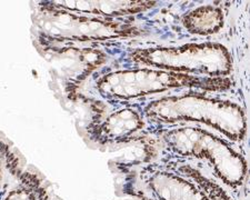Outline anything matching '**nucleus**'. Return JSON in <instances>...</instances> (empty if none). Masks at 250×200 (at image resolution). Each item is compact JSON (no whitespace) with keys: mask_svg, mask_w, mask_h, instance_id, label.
I'll use <instances>...</instances> for the list:
<instances>
[{"mask_svg":"<svg viewBox=\"0 0 250 200\" xmlns=\"http://www.w3.org/2000/svg\"><path fill=\"white\" fill-rule=\"evenodd\" d=\"M149 119L160 122H204L229 138L243 139L246 117L240 106L230 101L216 100L200 95H181L151 102L145 110Z\"/></svg>","mask_w":250,"mask_h":200,"instance_id":"nucleus-1","label":"nucleus"},{"mask_svg":"<svg viewBox=\"0 0 250 200\" xmlns=\"http://www.w3.org/2000/svg\"><path fill=\"white\" fill-rule=\"evenodd\" d=\"M132 59L143 65L178 74L193 73L210 77L230 74L232 60L223 45L212 42L189 43L175 48H147L135 50Z\"/></svg>","mask_w":250,"mask_h":200,"instance_id":"nucleus-2","label":"nucleus"},{"mask_svg":"<svg viewBox=\"0 0 250 200\" xmlns=\"http://www.w3.org/2000/svg\"><path fill=\"white\" fill-rule=\"evenodd\" d=\"M227 83L228 80L223 78H201L198 76L143 68L116 71L104 76L99 80L98 88L100 93L108 97L130 99L183 87L216 90L224 88Z\"/></svg>","mask_w":250,"mask_h":200,"instance_id":"nucleus-3","label":"nucleus"},{"mask_svg":"<svg viewBox=\"0 0 250 200\" xmlns=\"http://www.w3.org/2000/svg\"><path fill=\"white\" fill-rule=\"evenodd\" d=\"M166 140L176 153L207 158L215 165L221 179L238 185L245 176V162L223 140L198 128H181L168 133Z\"/></svg>","mask_w":250,"mask_h":200,"instance_id":"nucleus-4","label":"nucleus"},{"mask_svg":"<svg viewBox=\"0 0 250 200\" xmlns=\"http://www.w3.org/2000/svg\"><path fill=\"white\" fill-rule=\"evenodd\" d=\"M43 28L50 35L77 40L110 39L138 34L135 27L106 20L89 19L69 13L48 14Z\"/></svg>","mask_w":250,"mask_h":200,"instance_id":"nucleus-5","label":"nucleus"},{"mask_svg":"<svg viewBox=\"0 0 250 200\" xmlns=\"http://www.w3.org/2000/svg\"><path fill=\"white\" fill-rule=\"evenodd\" d=\"M57 6H62L66 9L94 15L120 16L137 14L147 10L154 6L156 2L150 1H59Z\"/></svg>","mask_w":250,"mask_h":200,"instance_id":"nucleus-6","label":"nucleus"},{"mask_svg":"<svg viewBox=\"0 0 250 200\" xmlns=\"http://www.w3.org/2000/svg\"><path fill=\"white\" fill-rule=\"evenodd\" d=\"M151 187L161 200H206L191 185L168 174H158L151 180Z\"/></svg>","mask_w":250,"mask_h":200,"instance_id":"nucleus-7","label":"nucleus"},{"mask_svg":"<svg viewBox=\"0 0 250 200\" xmlns=\"http://www.w3.org/2000/svg\"><path fill=\"white\" fill-rule=\"evenodd\" d=\"M184 25L191 34L211 35L224 26V14L217 7L203 6L185 16Z\"/></svg>","mask_w":250,"mask_h":200,"instance_id":"nucleus-8","label":"nucleus"},{"mask_svg":"<svg viewBox=\"0 0 250 200\" xmlns=\"http://www.w3.org/2000/svg\"><path fill=\"white\" fill-rule=\"evenodd\" d=\"M143 127V120L134 110L125 109L112 114L103 125V131L106 137L123 138Z\"/></svg>","mask_w":250,"mask_h":200,"instance_id":"nucleus-9","label":"nucleus"},{"mask_svg":"<svg viewBox=\"0 0 250 200\" xmlns=\"http://www.w3.org/2000/svg\"><path fill=\"white\" fill-rule=\"evenodd\" d=\"M186 171L188 173V175H190L191 177L198 180L200 185L203 186L206 190H208V191H206V193L208 194V196L210 197L211 200H228V198L226 197L223 191H221L218 187L212 185L210 181H208V180H206L204 177H201L199 173H197V171H195V170H190V169H186Z\"/></svg>","mask_w":250,"mask_h":200,"instance_id":"nucleus-10","label":"nucleus"},{"mask_svg":"<svg viewBox=\"0 0 250 200\" xmlns=\"http://www.w3.org/2000/svg\"><path fill=\"white\" fill-rule=\"evenodd\" d=\"M5 200H34L32 194L27 188H19L7 196Z\"/></svg>","mask_w":250,"mask_h":200,"instance_id":"nucleus-11","label":"nucleus"}]
</instances>
